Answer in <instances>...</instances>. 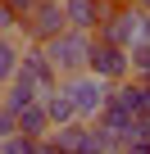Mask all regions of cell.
<instances>
[{
    "label": "cell",
    "mask_w": 150,
    "mask_h": 154,
    "mask_svg": "<svg viewBox=\"0 0 150 154\" xmlns=\"http://www.w3.org/2000/svg\"><path fill=\"white\" fill-rule=\"evenodd\" d=\"M100 41H109V45H132L136 41V32H141V9H118V14H105L100 23Z\"/></svg>",
    "instance_id": "5b68a950"
},
{
    "label": "cell",
    "mask_w": 150,
    "mask_h": 154,
    "mask_svg": "<svg viewBox=\"0 0 150 154\" xmlns=\"http://www.w3.org/2000/svg\"><path fill=\"white\" fill-rule=\"evenodd\" d=\"M132 5H136V9H141V14H145V9H150V0H132Z\"/></svg>",
    "instance_id": "e0dca14e"
},
{
    "label": "cell",
    "mask_w": 150,
    "mask_h": 154,
    "mask_svg": "<svg viewBox=\"0 0 150 154\" xmlns=\"http://www.w3.org/2000/svg\"><path fill=\"white\" fill-rule=\"evenodd\" d=\"M46 122H50V118H46V109H41L37 100H32V104H23V109H14V127H18L23 136H41V131H46Z\"/></svg>",
    "instance_id": "ba28073f"
},
{
    "label": "cell",
    "mask_w": 150,
    "mask_h": 154,
    "mask_svg": "<svg viewBox=\"0 0 150 154\" xmlns=\"http://www.w3.org/2000/svg\"><path fill=\"white\" fill-rule=\"evenodd\" d=\"M87 54H91V41H87V32H82V27L59 32V36H50V41H46V59H50V68H55V72H64V77L82 72V68H87Z\"/></svg>",
    "instance_id": "6da1fadb"
},
{
    "label": "cell",
    "mask_w": 150,
    "mask_h": 154,
    "mask_svg": "<svg viewBox=\"0 0 150 154\" xmlns=\"http://www.w3.org/2000/svg\"><path fill=\"white\" fill-rule=\"evenodd\" d=\"M9 18H14V14H9V9H5V5H0V27H5V23H9Z\"/></svg>",
    "instance_id": "2e32d148"
},
{
    "label": "cell",
    "mask_w": 150,
    "mask_h": 154,
    "mask_svg": "<svg viewBox=\"0 0 150 154\" xmlns=\"http://www.w3.org/2000/svg\"><path fill=\"white\" fill-rule=\"evenodd\" d=\"M41 109H46V118H50V122H73V118H78V113H73L68 91H55V86L46 91V104H41Z\"/></svg>",
    "instance_id": "9c48e42d"
},
{
    "label": "cell",
    "mask_w": 150,
    "mask_h": 154,
    "mask_svg": "<svg viewBox=\"0 0 150 154\" xmlns=\"http://www.w3.org/2000/svg\"><path fill=\"white\" fill-rule=\"evenodd\" d=\"M64 18L87 32V27H96L105 18V0H64Z\"/></svg>",
    "instance_id": "8992f818"
},
{
    "label": "cell",
    "mask_w": 150,
    "mask_h": 154,
    "mask_svg": "<svg viewBox=\"0 0 150 154\" xmlns=\"http://www.w3.org/2000/svg\"><path fill=\"white\" fill-rule=\"evenodd\" d=\"M18 72H23V77H32L41 91H50V86H55V68H50L46 50H32V54H23V59H18Z\"/></svg>",
    "instance_id": "52a82bcc"
},
{
    "label": "cell",
    "mask_w": 150,
    "mask_h": 154,
    "mask_svg": "<svg viewBox=\"0 0 150 154\" xmlns=\"http://www.w3.org/2000/svg\"><path fill=\"white\" fill-rule=\"evenodd\" d=\"M37 91H41V86L32 82V77H23V72H14V77H9V109H23V104H32V100H41Z\"/></svg>",
    "instance_id": "30bf717a"
},
{
    "label": "cell",
    "mask_w": 150,
    "mask_h": 154,
    "mask_svg": "<svg viewBox=\"0 0 150 154\" xmlns=\"http://www.w3.org/2000/svg\"><path fill=\"white\" fill-rule=\"evenodd\" d=\"M145 82H150V72H145Z\"/></svg>",
    "instance_id": "ac0fdd59"
},
{
    "label": "cell",
    "mask_w": 150,
    "mask_h": 154,
    "mask_svg": "<svg viewBox=\"0 0 150 154\" xmlns=\"http://www.w3.org/2000/svg\"><path fill=\"white\" fill-rule=\"evenodd\" d=\"M0 5H5V9H9L14 18H18V14H27V9L37 5V0H0Z\"/></svg>",
    "instance_id": "4fadbf2b"
},
{
    "label": "cell",
    "mask_w": 150,
    "mask_h": 154,
    "mask_svg": "<svg viewBox=\"0 0 150 154\" xmlns=\"http://www.w3.org/2000/svg\"><path fill=\"white\" fill-rule=\"evenodd\" d=\"M37 154H68V149H59V145L50 140V145H37Z\"/></svg>",
    "instance_id": "9a60e30c"
},
{
    "label": "cell",
    "mask_w": 150,
    "mask_h": 154,
    "mask_svg": "<svg viewBox=\"0 0 150 154\" xmlns=\"http://www.w3.org/2000/svg\"><path fill=\"white\" fill-rule=\"evenodd\" d=\"M23 18H27V23H23V32H27L32 41H41V45H46L50 36H59V32H64V23H68L59 0H37V5H32Z\"/></svg>",
    "instance_id": "3957f363"
},
{
    "label": "cell",
    "mask_w": 150,
    "mask_h": 154,
    "mask_svg": "<svg viewBox=\"0 0 150 154\" xmlns=\"http://www.w3.org/2000/svg\"><path fill=\"white\" fill-rule=\"evenodd\" d=\"M64 91H68V100H73V113H78V118H91V113H100V109H105V100H109V82H105V77H96V72L73 77Z\"/></svg>",
    "instance_id": "7a4b0ae2"
},
{
    "label": "cell",
    "mask_w": 150,
    "mask_h": 154,
    "mask_svg": "<svg viewBox=\"0 0 150 154\" xmlns=\"http://www.w3.org/2000/svg\"><path fill=\"white\" fill-rule=\"evenodd\" d=\"M87 72L105 77V82H118V77L127 72V50L123 45H109V41H96L91 54H87Z\"/></svg>",
    "instance_id": "277c9868"
},
{
    "label": "cell",
    "mask_w": 150,
    "mask_h": 154,
    "mask_svg": "<svg viewBox=\"0 0 150 154\" xmlns=\"http://www.w3.org/2000/svg\"><path fill=\"white\" fill-rule=\"evenodd\" d=\"M18 59H23V50L9 36H0V82H9V77L18 72Z\"/></svg>",
    "instance_id": "8fae6325"
},
{
    "label": "cell",
    "mask_w": 150,
    "mask_h": 154,
    "mask_svg": "<svg viewBox=\"0 0 150 154\" xmlns=\"http://www.w3.org/2000/svg\"><path fill=\"white\" fill-rule=\"evenodd\" d=\"M136 136H141V140H150V113H141V118H136Z\"/></svg>",
    "instance_id": "5bb4252c"
},
{
    "label": "cell",
    "mask_w": 150,
    "mask_h": 154,
    "mask_svg": "<svg viewBox=\"0 0 150 154\" xmlns=\"http://www.w3.org/2000/svg\"><path fill=\"white\" fill-rule=\"evenodd\" d=\"M0 154H37V136H23V131L0 136Z\"/></svg>",
    "instance_id": "7c38bea8"
}]
</instances>
